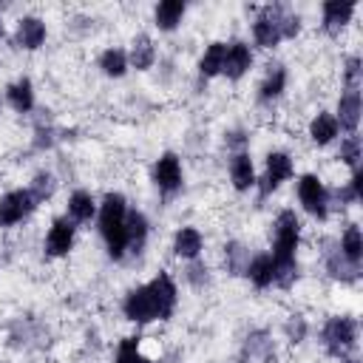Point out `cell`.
Listing matches in <instances>:
<instances>
[{"label":"cell","mask_w":363,"mask_h":363,"mask_svg":"<svg viewBox=\"0 0 363 363\" xmlns=\"http://www.w3.org/2000/svg\"><path fill=\"white\" fill-rule=\"evenodd\" d=\"M301 218L292 207H284L269 227V255L275 261V289H292L301 278Z\"/></svg>","instance_id":"6da1fadb"},{"label":"cell","mask_w":363,"mask_h":363,"mask_svg":"<svg viewBox=\"0 0 363 363\" xmlns=\"http://www.w3.org/2000/svg\"><path fill=\"white\" fill-rule=\"evenodd\" d=\"M128 199L125 193L119 190H108L102 199H99V207H96V233L105 244V255L111 261H122L128 255L125 250V218H128Z\"/></svg>","instance_id":"7a4b0ae2"},{"label":"cell","mask_w":363,"mask_h":363,"mask_svg":"<svg viewBox=\"0 0 363 363\" xmlns=\"http://www.w3.org/2000/svg\"><path fill=\"white\" fill-rule=\"evenodd\" d=\"M357 340H360V326H357V318L352 315H329L320 326V346L335 360H343V363L352 360Z\"/></svg>","instance_id":"3957f363"},{"label":"cell","mask_w":363,"mask_h":363,"mask_svg":"<svg viewBox=\"0 0 363 363\" xmlns=\"http://www.w3.org/2000/svg\"><path fill=\"white\" fill-rule=\"evenodd\" d=\"M284 11L286 6L284 3H267L255 11L252 17V26H250V34H252V48H261V51H272L284 43L281 37V20H284Z\"/></svg>","instance_id":"277c9868"},{"label":"cell","mask_w":363,"mask_h":363,"mask_svg":"<svg viewBox=\"0 0 363 363\" xmlns=\"http://www.w3.org/2000/svg\"><path fill=\"white\" fill-rule=\"evenodd\" d=\"M295 193L301 207L315 218V221H329L332 216V201H329V187L318 173H301L295 179Z\"/></svg>","instance_id":"5b68a950"},{"label":"cell","mask_w":363,"mask_h":363,"mask_svg":"<svg viewBox=\"0 0 363 363\" xmlns=\"http://www.w3.org/2000/svg\"><path fill=\"white\" fill-rule=\"evenodd\" d=\"M150 182L156 187V193L162 199H173L182 193L184 187V164H182V156L176 150H164L156 156L153 167H150Z\"/></svg>","instance_id":"8992f818"},{"label":"cell","mask_w":363,"mask_h":363,"mask_svg":"<svg viewBox=\"0 0 363 363\" xmlns=\"http://www.w3.org/2000/svg\"><path fill=\"white\" fill-rule=\"evenodd\" d=\"M295 176V159L286 153V150H269L267 159H264V170L258 173V182H255V190H258V199H269L284 182H289Z\"/></svg>","instance_id":"52a82bcc"},{"label":"cell","mask_w":363,"mask_h":363,"mask_svg":"<svg viewBox=\"0 0 363 363\" xmlns=\"http://www.w3.org/2000/svg\"><path fill=\"white\" fill-rule=\"evenodd\" d=\"M122 315H125V320H130L136 326H150V323L159 320L156 301L150 295L147 281L145 284H136V286H130L125 292V298H122Z\"/></svg>","instance_id":"ba28073f"},{"label":"cell","mask_w":363,"mask_h":363,"mask_svg":"<svg viewBox=\"0 0 363 363\" xmlns=\"http://www.w3.org/2000/svg\"><path fill=\"white\" fill-rule=\"evenodd\" d=\"M74 241H77V224L68 216H54L43 238V252L45 258H65L74 250Z\"/></svg>","instance_id":"9c48e42d"},{"label":"cell","mask_w":363,"mask_h":363,"mask_svg":"<svg viewBox=\"0 0 363 363\" xmlns=\"http://www.w3.org/2000/svg\"><path fill=\"white\" fill-rule=\"evenodd\" d=\"M34 210H37V201L31 199L28 187H14V190L3 193L0 196V230L23 224Z\"/></svg>","instance_id":"30bf717a"},{"label":"cell","mask_w":363,"mask_h":363,"mask_svg":"<svg viewBox=\"0 0 363 363\" xmlns=\"http://www.w3.org/2000/svg\"><path fill=\"white\" fill-rule=\"evenodd\" d=\"M147 286H150V295H153V301H156L159 320H170L173 312H176V306H179V284L173 281V275H170L167 269H159V272L147 281Z\"/></svg>","instance_id":"8fae6325"},{"label":"cell","mask_w":363,"mask_h":363,"mask_svg":"<svg viewBox=\"0 0 363 363\" xmlns=\"http://www.w3.org/2000/svg\"><path fill=\"white\" fill-rule=\"evenodd\" d=\"M354 14H357V3L326 0V3H320V31L326 37H340L346 31V26L354 20Z\"/></svg>","instance_id":"7c38bea8"},{"label":"cell","mask_w":363,"mask_h":363,"mask_svg":"<svg viewBox=\"0 0 363 363\" xmlns=\"http://www.w3.org/2000/svg\"><path fill=\"white\" fill-rule=\"evenodd\" d=\"M255 65V51L247 40H230L227 43V51H224V71L221 77H227L230 82H238L244 79Z\"/></svg>","instance_id":"4fadbf2b"},{"label":"cell","mask_w":363,"mask_h":363,"mask_svg":"<svg viewBox=\"0 0 363 363\" xmlns=\"http://www.w3.org/2000/svg\"><path fill=\"white\" fill-rule=\"evenodd\" d=\"M11 40H14V45L20 51H40L45 45V40H48V26L37 14H23L17 20V28H14Z\"/></svg>","instance_id":"5bb4252c"},{"label":"cell","mask_w":363,"mask_h":363,"mask_svg":"<svg viewBox=\"0 0 363 363\" xmlns=\"http://www.w3.org/2000/svg\"><path fill=\"white\" fill-rule=\"evenodd\" d=\"M332 113H335V119H337L340 133H357L360 119H363V96H360V91L343 88Z\"/></svg>","instance_id":"9a60e30c"},{"label":"cell","mask_w":363,"mask_h":363,"mask_svg":"<svg viewBox=\"0 0 363 363\" xmlns=\"http://www.w3.org/2000/svg\"><path fill=\"white\" fill-rule=\"evenodd\" d=\"M227 176H230V187H233L235 193H250V190H255L258 170H255V162H252L250 150L230 156V162H227Z\"/></svg>","instance_id":"2e32d148"},{"label":"cell","mask_w":363,"mask_h":363,"mask_svg":"<svg viewBox=\"0 0 363 363\" xmlns=\"http://www.w3.org/2000/svg\"><path fill=\"white\" fill-rule=\"evenodd\" d=\"M286 82H289V71H286V65H284V62L269 65V68L264 71L258 88H255V99H258V105H272V102H278V99L284 96V91H286Z\"/></svg>","instance_id":"e0dca14e"},{"label":"cell","mask_w":363,"mask_h":363,"mask_svg":"<svg viewBox=\"0 0 363 363\" xmlns=\"http://www.w3.org/2000/svg\"><path fill=\"white\" fill-rule=\"evenodd\" d=\"M170 250H173V255H176L179 261H184V264L201 258V252H204V235H201V230L193 227V224L176 227L173 241H170Z\"/></svg>","instance_id":"ac0fdd59"},{"label":"cell","mask_w":363,"mask_h":363,"mask_svg":"<svg viewBox=\"0 0 363 363\" xmlns=\"http://www.w3.org/2000/svg\"><path fill=\"white\" fill-rule=\"evenodd\" d=\"M275 360V340L267 329H252L241 340V363H272Z\"/></svg>","instance_id":"d6986e66"},{"label":"cell","mask_w":363,"mask_h":363,"mask_svg":"<svg viewBox=\"0 0 363 363\" xmlns=\"http://www.w3.org/2000/svg\"><path fill=\"white\" fill-rule=\"evenodd\" d=\"M150 241V221L142 210H128V218H125V250L128 255H142L145 247Z\"/></svg>","instance_id":"ffe728a7"},{"label":"cell","mask_w":363,"mask_h":363,"mask_svg":"<svg viewBox=\"0 0 363 363\" xmlns=\"http://www.w3.org/2000/svg\"><path fill=\"white\" fill-rule=\"evenodd\" d=\"M244 278L255 286V289H272L275 286V261L269 255V250H261V252H252L247 267H244Z\"/></svg>","instance_id":"44dd1931"},{"label":"cell","mask_w":363,"mask_h":363,"mask_svg":"<svg viewBox=\"0 0 363 363\" xmlns=\"http://www.w3.org/2000/svg\"><path fill=\"white\" fill-rule=\"evenodd\" d=\"M323 269H326V275H329L332 281L349 286V284H357V281H360L363 264H352V261H346V258L337 252V244H335V247L323 250Z\"/></svg>","instance_id":"7402d4cb"},{"label":"cell","mask_w":363,"mask_h":363,"mask_svg":"<svg viewBox=\"0 0 363 363\" xmlns=\"http://www.w3.org/2000/svg\"><path fill=\"white\" fill-rule=\"evenodd\" d=\"M3 99L14 113H31L37 105V94H34V82L28 77H17L3 88Z\"/></svg>","instance_id":"603a6c76"},{"label":"cell","mask_w":363,"mask_h":363,"mask_svg":"<svg viewBox=\"0 0 363 363\" xmlns=\"http://www.w3.org/2000/svg\"><path fill=\"white\" fill-rule=\"evenodd\" d=\"M306 136H309V142H312L315 147H329V145H335V142L340 139V128H337L335 113H332V111H318V113L309 119V125H306Z\"/></svg>","instance_id":"cb8c5ba5"},{"label":"cell","mask_w":363,"mask_h":363,"mask_svg":"<svg viewBox=\"0 0 363 363\" xmlns=\"http://www.w3.org/2000/svg\"><path fill=\"white\" fill-rule=\"evenodd\" d=\"M224 51H227V43L224 40H213L204 45L199 62H196V74H199V82H210L216 77H221L224 71Z\"/></svg>","instance_id":"d4e9b609"},{"label":"cell","mask_w":363,"mask_h":363,"mask_svg":"<svg viewBox=\"0 0 363 363\" xmlns=\"http://www.w3.org/2000/svg\"><path fill=\"white\" fill-rule=\"evenodd\" d=\"M96 207H99V201H96V196L91 193V190H74L71 196H68V204H65V216L79 227V224H91L94 218H96Z\"/></svg>","instance_id":"484cf974"},{"label":"cell","mask_w":363,"mask_h":363,"mask_svg":"<svg viewBox=\"0 0 363 363\" xmlns=\"http://www.w3.org/2000/svg\"><path fill=\"white\" fill-rule=\"evenodd\" d=\"M187 14V3L184 0H162L153 6V26L162 31V34H170L182 26Z\"/></svg>","instance_id":"4316f807"},{"label":"cell","mask_w":363,"mask_h":363,"mask_svg":"<svg viewBox=\"0 0 363 363\" xmlns=\"http://www.w3.org/2000/svg\"><path fill=\"white\" fill-rule=\"evenodd\" d=\"M125 51H128L130 68H136V71H150L156 65V57H159L156 43H153L150 34H136L130 40V48H125Z\"/></svg>","instance_id":"83f0119b"},{"label":"cell","mask_w":363,"mask_h":363,"mask_svg":"<svg viewBox=\"0 0 363 363\" xmlns=\"http://www.w3.org/2000/svg\"><path fill=\"white\" fill-rule=\"evenodd\" d=\"M96 68H99L102 77H108V79H122V77L130 71L128 51L119 48V45H108V48H102V54L96 57Z\"/></svg>","instance_id":"f1b7e54d"},{"label":"cell","mask_w":363,"mask_h":363,"mask_svg":"<svg viewBox=\"0 0 363 363\" xmlns=\"http://www.w3.org/2000/svg\"><path fill=\"white\" fill-rule=\"evenodd\" d=\"M335 244H337V252H340L346 261L363 264V233H360V227H357L354 221L343 227V233H340V238H337Z\"/></svg>","instance_id":"f546056e"},{"label":"cell","mask_w":363,"mask_h":363,"mask_svg":"<svg viewBox=\"0 0 363 363\" xmlns=\"http://www.w3.org/2000/svg\"><path fill=\"white\" fill-rule=\"evenodd\" d=\"M360 182H363V173H360V167H357V170H352V176H349V179H346L340 187L329 190V201H337L340 207H352V204H360V199H363Z\"/></svg>","instance_id":"4dcf8cb0"},{"label":"cell","mask_w":363,"mask_h":363,"mask_svg":"<svg viewBox=\"0 0 363 363\" xmlns=\"http://www.w3.org/2000/svg\"><path fill=\"white\" fill-rule=\"evenodd\" d=\"M113 363H153V357H147V354L142 352V337H139V335H125V337L116 343Z\"/></svg>","instance_id":"1f68e13d"},{"label":"cell","mask_w":363,"mask_h":363,"mask_svg":"<svg viewBox=\"0 0 363 363\" xmlns=\"http://www.w3.org/2000/svg\"><path fill=\"white\" fill-rule=\"evenodd\" d=\"M28 193H31V199L37 201V207L45 204V201H51L54 193H57V176H54L51 170H37V173L31 176V182H28Z\"/></svg>","instance_id":"d6a6232c"},{"label":"cell","mask_w":363,"mask_h":363,"mask_svg":"<svg viewBox=\"0 0 363 363\" xmlns=\"http://www.w3.org/2000/svg\"><path fill=\"white\" fill-rule=\"evenodd\" d=\"M360 156H363V145H360V133H343L340 145H337V162L346 164L349 170L360 167Z\"/></svg>","instance_id":"836d02e7"},{"label":"cell","mask_w":363,"mask_h":363,"mask_svg":"<svg viewBox=\"0 0 363 363\" xmlns=\"http://www.w3.org/2000/svg\"><path fill=\"white\" fill-rule=\"evenodd\" d=\"M250 250H247V244H241V241H227L224 244V272L227 275H244V267H247V261H250Z\"/></svg>","instance_id":"e575fe53"},{"label":"cell","mask_w":363,"mask_h":363,"mask_svg":"<svg viewBox=\"0 0 363 363\" xmlns=\"http://www.w3.org/2000/svg\"><path fill=\"white\" fill-rule=\"evenodd\" d=\"M284 337H286V343L301 346V343L309 337V320H306V315L292 312V315L284 320Z\"/></svg>","instance_id":"d590c367"},{"label":"cell","mask_w":363,"mask_h":363,"mask_svg":"<svg viewBox=\"0 0 363 363\" xmlns=\"http://www.w3.org/2000/svg\"><path fill=\"white\" fill-rule=\"evenodd\" d=\"M340 82H343V88L360 91V85H363V62H360V57H357V54H349V57L343 60Z\"/></svg>","instance_id":"8d00e7d4"},{"label":"cell","mask_w":363,"mask_h":363,"mask_svg":"<svg viewBox=\"0 0 363 363\" xmlns=\"http://www.w3.org/2000/svg\"><path fill=\"white\" fill-rule=\"evenodd\" d=\"M184 281H187L196 292H201L204 286H210V267H207L201 258L187 261V264H184Z\"/></svg>","instance_id":"74e56055"},{"label":"cell","mask_w":363,"mask_h":363,"mask_svg":"<svg viewBox=\"0 0 363 363\" xmlns=\"http://www.w3.org/2000/svg\"><path fill=\"white\" fill-rule=\"evenodd\" d=\"M57 142H60V130H57L51 122H40V125L34 128V139H31L34 150H51Z\"/></svg>","instance_id":"f35d334b"},{"label":"cell","mask_w":363,"mask_h":363,"mask_svg":"<svg viewBox=\"0 0 363 363\" xmlns=\"http://www.w3.org/2000/svg\"><path fill=\"white\" fill-rule=\"evenodd\" d=\"M301 28H303V17L286 6L284 20H281V37H284V43H286V40H295V37L301 34Z\"/></svg>","instance_id":"ab89813d"},{"label":"cell","mask_w":363,"mask_h":363,"mask_svg":"<svg viewBox=\"0 0 363 363\" xmlns=\"http://www.w3.org/2000/svg\"><path fill=\"white\" fill-rule=\"evenodd\" d=\"M224 145H227V150H230V156L233 153H244L247 147H250V139H247V133L244 130H230V133H224Z\"/></svg>","instance_id":"60d3db41"},{"label":"cell","mask_w":363,"mask_h":363,"mask_svg":"<svg viewBox=\"0 0 363 363\" xmlns=\"http://www.w3.org/2000/svg\"><path fill=\"white\" fill-rule=\"evenodd\" d=\"M3 37H6V26H3V17H0V43H3Z\"/></svg>","instance_id":"b9f144b4"},{"label":"cell","mask_w":363,"mask_h":363,"mask_svg":"<svg viewBox=\"0 0 363 363\" xmlns=\"http://www.w3.org/2000/svg\"><path fill=\"white\" fill-rule=\"evenodd\" d=\"M3 105H6V99H3V94H0V111H3Z\"/></svg>","instance_id":"7bdbcfd3"},{"label":"cell","mask_w":363,"mask_h":363,"mask_svg":"<svg viewBox=\"0 0 363 363\" xmlns=\"http://www.w3.org/2000/svg\"><path fill=\"white\" fill-rule=\"evenodd\" d=\"M346 363H360V360H357V357H352V360H346Z\"/></svg>","instance_id":"ee69618b"}]
</instances>
